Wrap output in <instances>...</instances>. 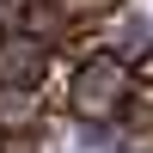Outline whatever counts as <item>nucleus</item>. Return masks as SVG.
<instances>
[{
    "label": "nucleus",
    "mask_w": 153,
    "mask_h": 153,
    "mask_svg": "<svg viewBox=\"0 0 153 153\" xmlns=\"http://www.w3.org/2000/svg\"><path fill=\"white\" fill-rule=\"evenodd\" d=\"M129 61H117L110 49H98V55H80L68 74V92H61V110L80 123H117L123 98H129Z\"/></svg>",
    "instance_id": "nucleus-1"
},
{
    "label": "nucleus",
    "mask_w": 153,
    "mask_h": 153,
    "mask_svg": "<svg viewBox=\"0 0 153 153\" xmlns=\"http://www.w3.org/2000/svg\"><path fill=\"white\" fill-rule=\"evenodd\" d=\"M49 61H55V49H49L43 37L19 31V25L0 31V86H37L49 74Z\"/></svg>",
    "instance_id": "nucleus-2"
},
{
    "label": "nucleus",
    "mask_w": 153,
    "mask_h": 153,
    "mask_svg": "<svg viewBox=\"0 0 153 153\" xmlns=\"http://www.w3.org/2000/svg\"><path fill=\"white\" fill-rule=\"evenodd\" d=\"M49 129V104L37 86H0V135H31Z\"/></svg>",
    "instance_id": "nucleus-3"
}]
</instances>
